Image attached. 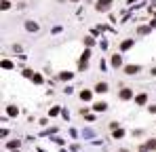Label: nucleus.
I'll return each mask as SVG.
<instances>
[{
	"label": "nucleus",
	"mask_w": 156,
	"mask_h": 152,
	"mask_svg": "<svg viewBox=\"0 0 156 152\" xmlns=\"http://www.w3.org/2000/svg\"><path fill=\"white\" fill-rule=\"evenodd\" d=\"M108 7H110V0H99V2H97V9L99 11H106Z\"/></svg>",
	"instance_id": "obj_1"
},
{
	"label": "nucleus",
	"mask_w": 156,
	"mask_h": 152,
	"mask_svg": "<svg viewBox=\"0 0 156 152\" xmlns=\"http://www.w3.org/2000/svg\"><path fill=\"white\" fill-rule=\"evenodd\" d=\"M25 28H28V32H36V30H38V23H34V21H28V23H25Z\"/></svg>",
	"instance_id": "obj_2"
},
{
	"label": "nucleus",
	"mask_w": 156,
	"mask_h": 152,
	"mask_svg": "<svg viewBox=\"0 0 156 152\" xmlns=\"http://www.w3.org/2000/svg\"><path fill=\"white\" fill-rule=\"evenodd\" d=\"M59 78H61V80H70V78H72V74H70V72H61Z\"/></svg>",
	"instance_id": "obj_3"
},
{
	"label": "nucleus",
	"mask_w": 156,
	"mask_h": 152,
	"mask_svg": "<svg viewBox=\"0 0 156 152\" xmlns=\"http://www.w3.org/2000/svg\"><path fill=\"white\" fill-rule=\"evenodd\" d=\"M106 89H108V87H106L104 83H99V85H97V91H99V93H104V91H106Z\"/></svg>",
	"instance_id": "obj_4"
},
{
	"label": "nucleus",
	"mask_w": 156,
	"mask_h": 152,
	"mask_svg": "<svg viewBox=\"0 0 156 152\" xmlns=\"http://www.w3.org/2000/svg\"><path fill=\"white\" fill-rule=\"evenodd\" d=\"M137 70H139L137 66H131V68H127V72H129V74H133V72H137Z\"/></svg>",
	"instance_id": "obj_5"
},
{
	"label": "nucleus",
	"mask_w": 156,
	"mask_h": 152,
	"mask_svg": "<svg viewBox=\"0 0 156 152\" xmlns=\"http://www.w3.org/2000/svg\"><path fill=\"white\" fill-rule=\"evenodd\" d=\"M11 7V4H9V0H2V11H7Z\"/></svg>",
	"instance_id": "obj_6"
},
{
	"label": "nucleus",
	"mask_w": 156,
	"mask_h": 152,
	"mask_svg": "<svg viewBox=\"0 0 156 152\" xmlns=\"http://www.w3.org/2000/svg\"><path fill=\"white\" fill-rule=\"evenodd\" d=\"M131 42L133 40H125V42H122V49H129V47H131Z\"/></svg>",
	"instance_id": "obj_7"
},
{
	"label": "nucleus",
	"mask_w": 156,
	"mask_h": 152,
	"mask_svg": "<svg viewBox=\"0 0 156 152\" xmlns=\"http://www.w3.org/2000/svg\"><path fill=\"white\" fill-rule=\"evenodd\" d=\"M74 2H76V0H74Z\"/></svg>",
	"instance_id": "obj_8"
}]
</instances>
